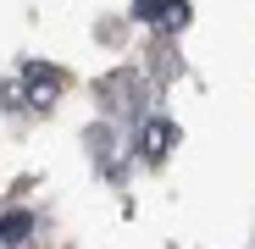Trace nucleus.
Here are the masks:
<instances>
[{"instance_id":"1","label":"nucleus","mask_w":255,"mask_h":249,"mask_svg":"<svg viewBox=\"0 0 255 249\" xmlns=\"http://www.w3.org/2000/svg\"><path fill=\"white\" fill-rule=\"evenodd\" d=\"M166 144H172V122H150V128H144V139H139L144 161H161V155H166Z\"/></svg>"},{"instance_id":"3","label":"nucleus","mask_w":255,"mask_h":249,"mask_svg":"<svg viewBox=\"0 0 255 249\" xmlns=\"http://www.w3.org/2000/svg\"><path fill=\"white\" fill-rule=\"evenodd\" d=\"M28 83H33V105H50V94H56V83H61V78H56L50 67H45V72L28 67Z\"/></svg>"},{"instance_id":"2","label":"nucleus","mask_w":255,"mask_h":249,"mask_svg":"<svg viewBox=\"0 0 255 249\" xmlns=\"http://www.w3.org/2000/svg\"><path fill=\"white\" fill-rule=\"evenodd\" d=\"M33 233V211H6L0 216V244H22Z\"/></svg>"}]
</instances>
